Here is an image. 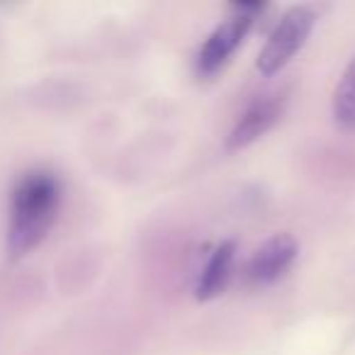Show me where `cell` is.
<instances>
[{
  "mask_svg": "<svg viewBox=\"0 0 355 355\" xmlns=\"http://www.w3.org/2000/svg\"><path fill=\"white\" fill-rule=\"evenodd\" d=\"M285 95L280 93H268L258 95L251 105L241 112L236 119L232 134L227 137L229 151H239V148L248 146V144L258 141L263 134H268L277 122H280L282 112H285Z\"/></svg>",
  "mask_w": 355,
  "mask_h": 355,
  "instance_id": "5b68a950",
  "label": "cell"
},
{
  "mask_svg": "<svg viewBox=\"0 0 355 355\" xmlns=\"http://www.w3.org/2000/svg\"><path fill=\"white\" fill-rule=\"evenodd\" d=\"M300 256V243L292 234H275L268 241H263L256 251L248 256L243 277L251 287L275 285L285 272L295 266Z\"/></svg>",
  "mask_w": 355,
  "mask_h": 355,
  "instance_id": "277c9868",
  "label": "cell"
},
{
  "mask_svg": "<svg viewBox=\"0 0 355 355\" xmlns=\"http://www.w3.org/2000/svg\"><path fill=\"white\" fill-rule=\"evenodd\" d=\"M236 263V241H222L205 263L198 282H195V300L209 302L229 287Z\"/></svg>",
  "mask_w": 355,
  "mask_h": 355,
  "instance_id": "8992f818",
  "label": "cell"
},
{
  "mask_svg": "<svg viewBox=\"0 0 355 355\" xmlns=\"http://www.w3.org/2000/svg\"><path fill=\"white\" fill-rule=\"evenodd\" d=\"M263 10H266L263 3H236L234 6V15L229 20H224L207 37L202 49L198 51V59H195V73H198V78H212V76H217L229 64L234 51L246 40L256 15Z\"/></svg>",
  "mask_w": 355,
  "mask_h": 355,
  "instance_id": "7a4b0ae2",
  "label": "cell"
},
{
  "mask_svg": "<svg viewBox=\"0 0 355 355\" xmlns=\"http://www.w3.org/2000/svg\"><path fill=\"white\" fill-rule=\"evenodd\" d=\"M316 25V12L306 6L290 8L280 22L275 25L272 35L268 37L266 46L261 49L256 61V69L263 76H275L295 59V54L306 44L311 30Z\"/></svg>",
  "mask_w": 355,
  "mask_h": 355,
  "instance_id": "3957f363",
  "label": "cell"
},
{
  "mask_svg": "<svg viewBox=\"0 0 355 355\" xmlns=\"http://www.w3.org/2000/svg\"><path fill=\"white\" fill-rule=\"evenodd\" d=\"M61 207V183L51 171L37 168L20 178L10 200L8 248L12 256H25L54 227Z\"/></svg>",
  "mask_w": 355,
  "mask_h": 355,
  "instance_id": "6da1fadb",
  "label": "cell"
},
{
  "mask_svg": "<svg viewBox=\"0 0 355 355\" xmlns=\"http://www.w3.org/2000/svg\"><path fill=\"white\" fill-rule=\"evenodd\" d=\"M331 112H334V119L340 129L355 132V56L336 85Z\"/></svg>",
  "mask_w": 355,
  "mask_h": 355,
  "instance_id": "52a82bcc",
  "label": "cell"
}]
</instances>
